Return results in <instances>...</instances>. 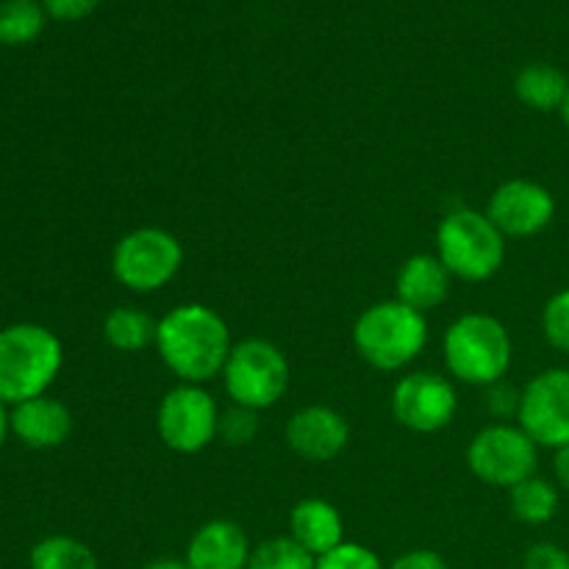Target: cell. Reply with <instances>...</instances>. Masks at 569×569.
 <instances>
[{
	"label": "cell",
	"mask_w": 569,
	"mask_h": 569,
	"mask_svg": "<svg viewBox=\"0 0 569 569\" xmlns=\"http://www.w3.org/2000/svg\"><path fill=\"white\" fill-rule=\"evenodd\" d=\"M156 350L181 383H203L222 376L231 353V328L206 303H181L167 311L156 331Z\"/></svg>",
	"instance_id": "1"
},
{
	"label": "cell",
	"mask_w": 569,
	"mask_h": 569,
	"mask_svg": "<svg viewBox=\"0 0 569 569\" xmlns=\"http://www.w3.org/2000/svg\"><path fill=\"white\" fill-rule=\"evenodd\" d=\"M445 367L456 381L467 387H492L503 381L515 359L511 333L498 317L467 311L456 317L442 339Z\"/></svg>",
	"instance_id": "2"
},
{
	"label": "cell",
	"mask_w": 569,
	"mask_h": 569,
	"mask_svg": "<svg viewBox=\"0 0 569 569\" xmlns=\"http://www.w3.org/2000/svg\"><path fill=\"white\" fill-rule=\"evenodd\" d=\"M64 365L61 339L37 322H17L0 331V400L26 403L50 389Z\"/></svg>",
	"instance_id": "3"
},
{
	"label": "cell",
	"mask_w": 569,
	"mask_h": 569,
	"mask_svg": "<svg viewBox=\"0 0 569 569\" xmlns=\"http://www.w3.org/2000/svg\"><path fill=\"white\" fill-rule=\"evenodd\" d=\"M428 345V320L400 300H381L359 315L353 348L361 361L381 372L406 370Z\"/></svg>",
	"instance_id": "4"
},
{
	"label": "cell",
	"mask_w": 569,
	"mask_h": 569,
	"mask_svg": "<svg viewBox=\"0 0 569 569\" xmlns=\"http://www.w3.org/2000/svg\"><path fill=\"white\" fill-rule=\"evenodd\" d=\"M506 242L509 239L495 228L487 211L465 206L448 211L437 228L439 261L450 276L467 283H483L503 270Z\"/></svg>",
	"instance_id": "5"
},
{
	"label": "cell",
	"mask_w": 569,
	"mask_h": 569,
	"mask_svg": "<svg viewBox=\"0 0 569 569\" xmlns=\"http://www.w3.org/2000/svg\"><path fill=\"white\" fill-rule=\"evenodd\" d=\"M220 378L233 406L267 411L281 403V398L287 395L289 361L270 339L250 337L233 342Z\"/></svg>",
	"instance_id": "6"
},
{
	"label": "cell",
	"mask_w": 569,
	"mask_h": 569,
	"mask_svg": "<svg viewBox=\"0 0 569 569\" xmlns=\"http://www.w3.org/2000/svg\"><path fill=\"white\" fill-rule=\"evenodd\" d=\"M183 267V244L167 228L142 226L122 233L111 250V276L133 295L164 289Z\"/></svg>",
	"instance_id": "7"
},
{
	"label": "cell",
	"mask_w": 569,
	"mask_h": 569,
	"mask_svg": "<svg viewBox=\"0 0 569 569\" xmlns=\"http://www.w3.org/2000/svg\"><path fill=\"white\" fill-rule=\"evenodd\" d=\"M467 467L481 483L495 489H511L537 476L539 445L511 422H492L481 428L467 445Z\"/></svg>",
	"instance_id": "8"
},
{
	"label": "cell",
	"mask_w": 569,
	"mask_h": 569,
	"mask_svg": "<svg viewBox=\"0 0 569 569\" xmlns=\"http://www.w3.org/2000/svg\"><path fill=\"white\" fill-rule=\"evenodd\" d=\"M220 415V406L209 389L198 383H178L167 389L156 409V433L172 453L194 456L217 439Z\"/></svg>",
	"instance_id": "9"
},
{
	"label": "cell",
	"mask_w": 569,
	"mask_h": 569,
	"mask_svg": "<svg viewBox=\"0 0 569 569\" xmlns=\"http://www.w3.org/2000/svg\"><path fill=\"white\" fill-rule=\"evenodd\" d=\"M517 426L539 445V450H559L569 445V367L537 372L522 387Z\"/></svg>",
	"instance_id": "10"
},
{
	"label": "cell",
	"mask_w": 569,
	"mask_h": 569,
	"mask_svg": "<svg viewBox=\"0 0 569 569\" xmlns=\"http://www.w3.org/2000/svg\"><path fill=\"white\" fill-rule=\"evenodd\" d=\"M459 411V392L442 372L417 370L392 389V417L411 433H439Z\"/></svg>",
	"instance_id": "11"
},
{
	"label": "cell",
	"mask_w": 569,
	"mask_h": 569,
	"mask_svg": "<svg viewBox=\"0 0 569 569\" xmlns=\"http://www.w3.org/2000/svg\"><path fill=\"white\" fill-rule=\"evenodd\" d=\"M487 217L506 239H531L553 226L556 198L545 183L509 178L489 198Z\"/></svg>",
	"instance_id": "12"
},
{
	"label": "cell",
	"mask_w": 569,
	"mask_h": 569,
	"mask_svg": "<svg viewBox=\"0 0 569 569\" xmlns=\"http://www.w3.org/2000/svg\"><path fill=\"white\" fill-rule=\"evenodd\" d=\"M289 450L309 465H326L345 453L350 442V422L331 406H303L295 411L283 431Z\"/></svg>",
	"instance_id": "13"
},
{
	"label": "cell",
	"mask_w": 569,
	"mask_h": 569,
	"mask_svg": "<svg viewBox=\"0 0 569 569\" xmlns=\"http://www.w3.org/2000/svg\"><path fill=\"white\" fill-rule=\"evenodd\" d=\"M250 545L248 533L233 520H209L192 533L187 545L189 569H248Z\"/></svg>",
	"instance_id": "14"
},
{
	"label": "cell",
	"mask_w": 569,
	"mask_h": 569,
	"mask_svg": "<svg viewBox=\"0 0 569 569\" xmlns=\"http://www.w3.org/2000/svg\"><path fill=\"white\" fill-rule=\"evenodd\" d=\"M11 431L22 445L33 450L59 448L72 433V415L61 400L39 395V398L17 403L11 411Z\"/></svg>",
	"instance_id": "15"
},
{
	"label": "cell",
	"mask_w": 569,
	"mask_h": 569,
	"mask_svg": "<svg viewBox=\"0 0 569 569\" xmlns=\"http://www.w3.org/2000/svg\"><path fill=\"white\" fill-rule=\"evenodd\" d=\"M450 281L453 276L437 253H415L400 264L395 278V300L426 315L448 300Z\"/></svg>",
	"instance_id": "16"
},
{
	"label": "cell",
	"mask_w": 569,
	"mask_h": 569,
	"mask_svg": "<svg viewBox=\"0 0 569 569\" xmlns=\"http://www.w3.org/2000/svg\"><path fill=\"white\" fill-rule=\"evenodd\" d=\"M289 537L320 559L345 542V520L331 500L303 498L289 511Z\"/></svg>",
	"instance_id": "17"
},
{
	"label": "cell",
	"mask_w": 569,
	"mask_h": 569,
	"mask_svg": "<svg viewBox=\"0 0 569 569\" xmlns=\"http://www.w3.org/2000/svg\"><path fill=\"white\" fill-rule=\"evenodd\" d=\"M569 92V78L559 67L545 64V61H533L526 64L515 78V94L522 106L539 114H550L559 111Z\"/></svg>",
	"instance_id": "18"
},
{
	"label": "cell",
	"mask_w": 569,
	"mask_h": 569,
	"mask_svg": "<svg viewBox=\"0 0 569 569\" xmlns=\"http://www.w3.org/2000/svg\"><path fill=\"white\" fill-rule=\"evenodd\" d=\"M159 320L137 306H114L103 317V339L117 353H142L156 345Z\"/></svg>",
	"instance_id": "19"
},
{
	"label": "cell",
	"mask_w": 569,
	"mask_h": 569,
	"mask_svg": "<svg viewBox=\"0 0 569 569\" xmlns=\"http://www.w3.org/2000/svg\"><path fill=\"white\" fill-rule=\"evenodd\" d=\"M509 506L511 515L526 526H548L559 515L561 489L556 487V481L531 476L509 489Z\"/></svg>",
	"instance_id": "20"
},
{
	"label": "cell",
	"mask_w": 569,
	"mask_h": 569,
	"mask_svg": "<svg viewBox=\"0 0 569 569\" xmlns=\"http://www.w3.org/2000/svg\"><path fill=\"white\" fill-rule=\"evenodd\" d=\"M31 569H100L98 556L76 537H48L33 545Z\"/></svg>",
	"instance_id": "21"
},
{
	"label": "cell",
	"mask_w": 569,
	"mask_h": 569,
	"mask_svg": "<svg viewBox=\"0 0 569 569\" xmlns=\"http://www.w3.org/2000/svg\"><path fill=\"white\" fill-rule=\"evenodd\" d=\"M44 11L37 0H6L0 3V42H31L42 31Z\"/></svg>",
	"instance_id": "22"
},
{
	"label": "cell",
	"mask_w": 569,
	"mask_h": 569,
	"mask_svg": "<svg viewBox=\"0 0 569 569\" xmlns=\"http://www.w3.org/2000/svg\"><path fill=\"white\" fill-rule=\"evenodd\" d=\"M317 559L292 537H272L256 545L248 569H315Z\"/></svg>",
	"instance_id": "23"
},
{
	"label": "cell",
	"mask_w": 569,
	"mask_h": 569,
	"mask_svg": "<svg viewBox=\"0 0 569 569\" xmlns=\"http://www.w3.org/2000/svg\"><path fill=\"white\" fill-rule=\"evenodd\" d=\"M542 337L559 353L569 356V287L559 289L542 309Z\"/></svg>",
	"instance_id": "24"
},
{
	"label": "cell",
	"mask_w": 569,
	"mask_h": 569,
	"mask_svg": "<svg viewBox=\"0 0 569 569\" xmlns=\"http://www.w3.org/2000/svg\"><path fill=\"white\" fill-rule=\"evenodd\" d=\"M259 433V411L242 409V406H231L220 415V431L217 439L226 442L228 448H244Z\"/></svg>",
	"instance_id": "25"
},
{
	"label": "cell",
	"mask_w": 569,
	"mask_h": 569,
	"mask_svg": "<svg viewBox=\"0 0 569 569\" xmlns=\"http://www.w3.org/2000/svg\"><path fill=\"white\" fill-rule=\"evenodd\" d=\"M315 569H387L381 556L359 542H342L331 553L320 556Z\"/></svg>",
	"instance_id": "26"
},
{
	"label": "cell",
	"mask_w": 569,
	"mask_h": 569,
	"mask_svg": "<svg viewBox=\"0 0 569 569\" xmlns=\"http://www.w3.org/2000/svg\"><path fill=\"white\" fill-rule=\"evenodd\" d=\"M520 398H522V389L511 387V383H506V378H503V381L487 387L483 406H487V411L498 422H509L511 417L517 420V415H520Z\"/></svg>",
	"instance_id": "27"
},
{
	"label": "cell",
	"mask_w": 569,
	"mask_h": 569,
	"mask_svg": "<svg viewBox=\"0 0 569 569\" xmlns=\"http://www.w3.org/2000/svg\"><path fill=\"white\" fill-rule=\"evenodd\" d=\"M522 569H569V553L556 542H537L522 556Z\"/></svg>",
	"instance_id": "28"
},
{
	"label": "cell",
	"mask_w": 569,
	"mask_h": 569,
	"mask_svg": "<svg viewBox=\"0 0 569 569\" xmlns=\"http://www.w3.org/2000/svg\"><path fill=\"white\" fill-rule=\"evenodd\" d=\"M387 569H450V567L437 550L417 548V550H406V553L398 556V559H395Z\"/></svg>",
	"instance_id": "29"
},
{
	"label": "cell",
	"mask_w": 569,
	"mask_h": 569,
	"mask_svg": "<svg viewBox=\"0 0 569 569\" xmlns=\"http://www.w3.org/2000/svg\"><path fill=\"white\" fill-rule=\"evenodd\" d=\"M100 0H44V11L56 20H81L92 14Z\"/></svg>",
	"instance_id": "30"
},
{
	"label": "cell",
	"mask_w": 569,
	"mask_h": 569,
	"mask_svg": "<svg viewBox=\"0 0 569 569\" xmlns=\"http://www.w3.org/2000/svg\"><path fill=\"white\" fill-rule=\"evenodd\" d=\"M553 481L561 492L569 495V445L553 450Z\"/></svg>",
	"instance_id": "31"
},
{
	"label": "cell",
	"mask_w": 569,
	"mask_h": 569,
	"mask_svg": "<svg viewBox=\"0 0 569 569\" xmlns=\"http://www.w3.org/2000/svg\"><path fill=\"white\" fill-rule=\"evenodd\" d=\"M142 569H189L187 559H176V556H159V559L148 561Z\"/></svg>",
	"instance_id": "32"
},
{
	"label": "cell",
	"mask_w": 569,
	"mask_h": 569,
	"mask_svg": "<svg viewBox=\"0 0 569 569\" xmlns=\"http://www.w3.org/2000/svg\"><path fill=\"white\" fill-rule=\"evenodd\" d=\"M9 428H11V415L6 411L3 400H0V445L6 442V433H9Z\"/></svg>",
	"instance_id": "33"
},
{
	"label": "cell",
	"mask_w": 569,
	"mask_h": 569,
	"mask_svg": "<svg viewBox=\"0 0 569 569\" xmlns=\"http://www.w3.org/2000/svg\"><path fill=\"white\" fill-rule=\"evenodd\" d=\"M559 117H561V122H565V128H567V131H569V92H567L565 103H561V109H559Z\"/></svg>",
	"instance_id": "34"
}]
</instances>
